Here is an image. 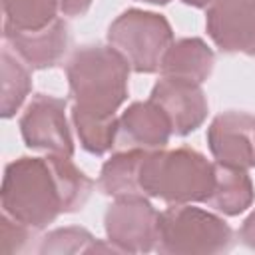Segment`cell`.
<instances>
[{
    "label": "cell",
    "mask_w": 255,
    "mask_h": 255,
    "mask_svg": "<svg viewBox=\"0 0 255 255\" xmlns=\"http://www.w3.org/2000/svg\"><path fill=\"white\" fill-rule=\"evenodd\" d=\"M147 149L141 147H126L122 151L112 153L98 177V187L104 195L116 197H129V195H143L141 191V163Z\"/></svg>",
    "instance_id": "obj_14"
},
{
    "label": "cell",
    "mask_w": 255,
    "mask_h": 255,
    "mask_svg": "<svg viewBox=\"0 0 255 255\" xmlns=\"http://www.w3.org/2000/svg\"><path fill=\"white\" fill-rule=\"evenodd\" d=\"M149 100L167 116L173 135H187L203 126L209 114V102L201 84L161 76L149 94Z\"/></svg>",
    "instance_id": "obj_10"
},
{
    "label": "cell",
    "mask_w": 255,
    "mask_h": 255,
    "mask_svg": "<svg viewBox=\"0 0 255 255\" xmlns=\"http://www.w3.org/2000/svg\"><path fill=\"white\" fill-rule=\"evenodd\" d=\"M215 183V161L201 151L181 145L147 149L141 163V191L167 205L205 203Z\"/></svg>",
    "instance_id": "obj_2"
},
{
    "label": "cell",
    "mask_w": 255,
    "mask_h": 255,
    "mask_svg": "<svg viewBox=\"0 0 255 255\" xmlns=\"http://www.w3.org/2000/svg\"><path fill=\"white\" fill-rule=\"evenodd\" d=\"M185 6H193V8H203V10H207L213 2H217V0H181Z\"/></svg>",
    "instance_id": "obj_23"
},
{
    "label": "cell",
    "mask_w": 255,
    "mask_h": 255,
    "mask_svg": "<svg viewBox=\"0 0 255 255\" xmlns=\"http://www.w3.org/2000/svg\"><path fill=\"white\" fill-rule=\"evenodd\" d=\"M205 139L215 163L247 171L255 167V116L223 112L211 120Z\"/></svg>",
    "instance_id": "obj_8"
},
{
    "label": "cell",
    "mask_w": 255,
    "mask_h": 255,
    "mask_svg": "<svg viewBox=\"0 0 255 255\" xmlns=\"http://www.w3.org/2000/svg\"><path fill=\"white\" fill-rule=\"evenodd\" d=\"M70 120L78 133L80 145L88 153L104 155L116 145L120 133V118L116 114H96L72 104Z\"/></svg>",
    "instance_id": "obj_16"
},
{
    "label": "cell",
    "mask_w": 255,
    "mask_h": 255,
    "mask_svg": "<svg viewBox=\"0 0 255 255\" xmlns=\"http://www.w3.org/2000/svg\"><path fill=\"white\" fill-rule=\"evenodd\" d=\"M235 235L221 213L191 203L169 205L159 211V237L155 251L167 255L223 253L233 247Z\"/></svg>",
    "instance_id": "obj_4"
},
{
    "label": "cell",
    "mask_w": 255,
    "mask_h": 255,
    "mask_svg": "<svg viewBox=\"0 0 255 255\" xmlns=\"http://www.w3.org/2000/svg\"><path fill=\"white\" fill-rule=\"evenodd\" d=\"M139 2H147V4H153V6H165L171 0H139Z\"/></svg>",
    "instance_id": "obj_24"
},
{
    "label": "cell",
    "mask_w": 255,
    "mask_h": 255,
    "mask_svg": "<svg viewBox=\"0 0 255 255\" xmlns=\"http://www.w3.org/2000/svg\"><path fill=\"white\" fill-rule=\"evenodd\" d=\"M32 231H34L32 227L2 213V217H0V251L6 255L24 251V247L28 245V241L32 237Z\"/></svg>",
    "instance_id": "obj_20"
},
{
    "label": "cell",
    "mask_w": 255,
    "mask_h": 255,
    "mask_svg": "<svg viewBox=\"0 0 255 255\" xmlns=\"http://www.w3.org/2000/svg\"><path fill=\"white\" fill-rule=\"evenodd\" d=\"M129 72V64L110 44L78 48L66 64L72 104L96 114H116L128 98Z\"/></svg>",
    "instance_id": "obj_3"
},
{
    "label": "cell",
    "mask_w": 255,
    "mask_h": 255,
    "mask_svg": "<svg viewBox=\"0 0 255 255\" xmlns=\"http://www.w3.org/2000/svg\"><path fill=\"white\" fill-rule=\"evenodd\" d=\"M92 2L94 0H58V6H60V14L62 16L78 18V16H84L90 10Z\"/></svg>",
    "instance_id": "obj_21"
},
{
    "label": "cell",
    "mask_w": 255,
    "mask_h": 255,
    "mask_svg": "<svg viewBox=\"0 0 255 255\" xmlns=\"http://www.w3.org/2000/svg\"><path fill=\"white\" fill-rule=\"evenodd\" d=\"M215 66V54L201 38L173 40L163 54L159 74L169 78H181L195 84H203Z\"/></svg>",
    "instance_id": "obj_13"
},
{
    "label": "cell",
    "mask_w": 255,
    "mask_h": 255,
    "mask_svg": "<svg viewBox=\"0 0 255 255\" xmlns=\"http://www.w3.org/2000/svg\"><path fill=\"white\" fill-rule=\"evenodd\" d=\"M0 205L2 213L32 227L34 231L46 229L66 213L62 189L50 155H22L10 161L2 177Z\"/></svg>",
    "instance_id": "obj_1"
},
{
    "label": "cell",
    "mask_w": 255,
    "mask_h": 255,
    "mask_svg": "<svg viewBox=\"0 0 255 255\" xmlns=\"http://www.w3.org/2000/svg\"><path fill=\"white\" fill-rule=\"evenodd\" d=\"M4 46L12 50L30 70H48L58 66L70 48V28L56 18L46 28L34 32H2Z\"/></svg>",
    "instance_id": "obj_11"
},
{
    "label": "cell",
    "mask_w": 255,
    "mask_h": 255,
    "mask_svg": "<svg viewBox=\"0 0 255 255\" xmlns=\"http://www.w3.org/2000/svg\"><path fill=\"white\" fill-rule=\"evenodd\" d=\"M0 116L4 120H10L16 116V112L32 92V70L4 46L0 54Z\"/></svg>",
    "instance_id": "obj_17"
},
{
    "label": "cell",
    "mask_w": 255,
    "mask_h": 255,
    "mask_svg": "<svg viewBox=\"0 0 255 255\" xmlns=\"http://www.w3.org/2000/svg\"><path fill=\"white\" fill-rule=\"evenodd\" d=\"M253 199H255V187L247 169L215 163L213 191L205 201L213 211L227 217H235L247 211Z\"/></svg>",
    "instance_id": "obj_15"
},
{
    "label": "cell",
    "mask_w": 255,
    "mask_h": 255,
    "mask_svg": "<svg viewBox=\"0 0 255 255\" xmlns=\"http://www.w3.org/2000/svg\"><path fill=\"white\" fill-rule=\"evenodd\" d=\"M171 42L173 30L167 18L149 10L128 8L108 28V44L124 56L135 74L159 72Z\"/></svg>",
    "instance_id": "obj_5"
},
{
    "label": "cell",
    "mask_w": 255,
    "mask_h": 255,
    "mask_svg": "<svg viewBox=\"0 0 255 255\" xmlns=\"http://www.w3.org/2000/svg\"><path fill=\"white\" fill-rule=\"evenodd\" d=\"M2 32H34L52 24L60 6L58 0H2Z\"/></svg>",
    "instance_id": "obj_18"
},
{
    "label": "cell",
    "mask_w": 255,
    "mask_h": 255,
    "mask_svg": "<svg viewBox=\"0 0 255 255\" xmlns=\"http://www.w3.org/2000/svg\"><path fill=\"white\" fill-rule=\"evenodd\" d=\"M251 2H255V0H251Z\"/></svg>",
    "instance_id": "obj_25"
},
{
    "label": "cell",
    "mask_w": 255,
    "mask_h": 255,
    "mask_svg": "<svg viewBox=\"0 0 255 255\" xmlns=\"http://www.w3.org/2000/svg\"><path fill=\"white\" fill-rule=\"evenodd\" d=\"M171 135H173V129L167 116L151 100L133 102L120 116L118 137L128 147L161 149L169 143Z\"/></svg>",
    "instance_id": "obj_12"
},
{
    "label": "cell",
    "mask_w": 255,
    "mask_h": 255,
    "mask_svg": "<svg viewBox=\"0 0 255 255\" xmlns=\"http://www.w3.org/2000/svg\"><path fill=\"white\" fill-rule=\"evenodd\" d=\"M104 229L120 253H147L157 245L159 211L145 195L116 197L104 213Z\"/></svg>",
    "instance_id": "obj_6"
},
{
    "label": "cell",
    "mask_w": 255,
    "mask_h": 255,
    "mask_svg": "<svg viewBox=\"0 0 255 255\" xmlns=\"http://www.w3.org/2000/svg\"><path fill=\"white\" fill-rule=\"evenodd\" d=\"M205 30L221 52L255 58V2H213L205 10Z\"/></svg>",
    "instance_id": "obj_9"
},
{
    "label": "cell",
    "mask_w": 255,
    "mask_h": 255,
    "mask_svg": "<svg viewBox=\"0 0 255 255\" xmlns=\"http://www.w3.org/2000/svg\"><path fill=\"white\" fill-rule=\"evenodd\" d=\"M120 253L108 239L100 241L96 239L88 229L84 227H58L48 231L40 245H38V253L50 255V253H58V255H68V253Z\"/></svg>",
    "instance_id": "obj_19"
},
{
    "label": "cell",
    "mask_w": 255,
    "mask_h": 255,
    "mask_svg": "<svg viewBox=\"0 0 255 255\" xmlns=\"http://www.w3.org/2000/svg\"><path fill=\"white\" fill-rule=\"evenodd\" d=\"M20 133L26 147L56 153L74 155V139L66 118V100L36 94L20 116Z\"/></svg>",
    "instance_id": "obj_7"
},
{
    "label": "cell",
    "mask_w": 255,
    "mask_h": 255,
    "mask_svg": "<svg viewBox=\"0 0 255 255\" xmlns=\"http://www.w3.org/2000/svg\"><path fill=\"white\" fill-rule=\"evenodd\" d=\"M239 239H241V243H243L245 247L255 249V207H253V211L245 217V221L241 223Z\"/></svg>",
    "instance_id": "obj_22"
}]
</instances>
